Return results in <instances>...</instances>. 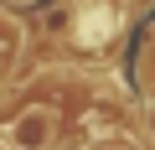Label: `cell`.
I'll use <instances>...</instances> for the list:
<instances>
[{
	"mask_svg": "<svg viewBox=\"0 0 155 150\" xmlns=\"http://www.w3.org/2000/svg\"><path fill=\"white\" fill-rule=\"evenodd\" d=\"M145 124H150V140H155V104L145 109Z\"/></svg>",
	"mask_w": 155,
	"mask_h": 150,
	"instance_id": "obj_2",
	"label": "cell"
},
{
	"mask_svg": "<svg viewBox=\"0 0 155 150\" xmlns=\"http://www.w3.org/2000/svg\"><path fill=\"white\" fill-rule=\"evenodd\" d=\"M57 135V114L52 109H26L16 124H11V145L16 150H47Z\"/></svg>",
	"mask_w": 155,
	"mask_h": 150,
	"instance_id": "obj_1",
	"label": "cell"
}]
</instances>
